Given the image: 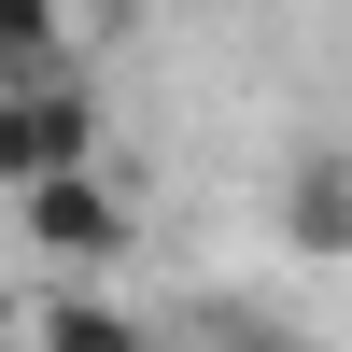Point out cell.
I'll list each match as a JSON object with an SVG mask.
<instances>
[{
    "label": "cell",
    "instance_id": "1",
    "mask_svg": "<svg viewBox=\"0 0 352 352\" xmlns=\"http://www.w3.org/2000/svg\"><path fill=\"white\" fill-rule=\"evenodd\" d=\"M71 169H99V85H71V71H0V197L71 184Z\"/></svg>",
    "mask_w": 352,
    "mask_h": 352
},
{
    "label": "cell",
    "instance_id": "2",
    "mask_svg": "<svg viewBox=\"0 0 352 352\" xmlns=\"http://www.w3.org/2000/svg\"><path fill=\"white\" fill-rule=\"evenodd\" d=\"M14 212H28V254H56V268H85V282L127 254V197H113L99 169H71V184H28Z\"/></svg>",
    "mask_w": 352,
    "mask_h": 352
},
{
    "label": "cell",
    "instance_id": "3",
    "mask_svg": "<svg viewBox=\"0 0 352 352\" xmlns=\"http://www.w3.org/2000/svg\"><path fill=\"white\" fill-rule=\"evenodd\" d=\"M282 240H296V254H352V155H338V141L282 169Z\"/></svg>",
    "mask_w": 352,
    "mask_h": 352
},
{
    "label": "cell",
    "instance_id": "4",
    "mask_svg": "<svg viewBox=\"0 0 352 352\" xmlns=\"http://www.w3.org/2000/svg\"><path fill=\"white\" fill-rule=\"evenodd\" d=\"M56 0H0V71H56Z\"/></svg>",
    "mask_w": 352,
    "mask_h": 352
}]
</instances>
